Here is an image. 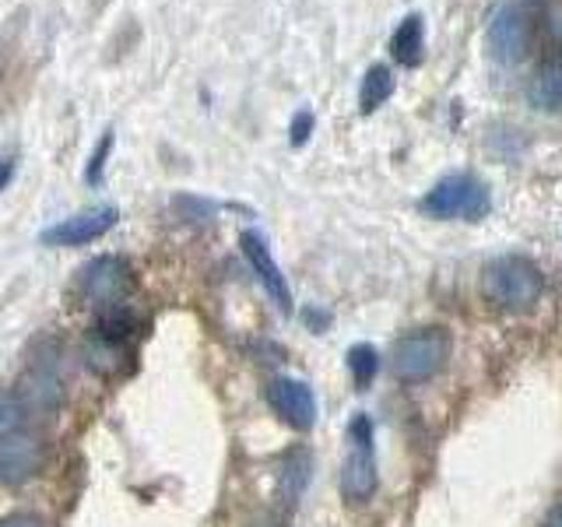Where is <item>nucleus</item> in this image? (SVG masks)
<instances>
[{
	"instance_id": "1",
	"label": "nucleus",
	"mask_w": 562,
	"mask_h": 527,
	"mask_svg": "<svg viewBox=\"0 0 562 527\" xmlns=\"http://www.w3.org/2000/svg\"><path fill=\"white\" fill-rule=\"evenodd\" d=\"M544 289V278L538 271L535 260L517 257V254H506L485 264L482 271V292L492 306L509 310V313H524L531 310Z\"/></svg>"
},
{
	"instance_id": "2",
	"label": "nucleus",
	"mask_w": 562,
	"mask_h": 527,
	"mask_svg": "<svg viewBox=\"0 0 562 527\" xmlns=\"http://www.w3.org/2000/svg\"><path fill=\"white\" fill-rule=\"evenodd\" d=\"M418 211L429 218H439V222H482L488 211H492V190L485 180L471 172H453V176H443L426 198L418 201Z\"/></svg>"
},
{
	"instance_id": "3",
	"label": "nucleus",
	"mask_w": 562,
	"mask_h": 527,
	"mask_svg": "<svg viewBox=\"0 0 562 527\" xmlns=\"http://www.w3.org/2000/svg\"><path fill=\"white\" fill-rule=\"evenodd\" d=\"M450 359V334L443 327H418L401 334L391 351V373L401 383H426Z\"/></svg>"
},
{
	"instance_id": "4",
	"label": "nucleus",
	"mask_w": 562,
	"mask_h": 527,
	"mask_svg": "<svg viewBox=\"0 0 562 527\" xmlns=\"http://www.w3.org/2000/svg\"><path fill=\"white\" fill-rule=\"evenodd\" d=\"M380 468H376V447H373V422L356 415L348 426V453L341 464V496L348 503H366L376 496Z\"/></svg>"
},
{
	"instance_id": "5",
	"label": "nucleus",
	"mask_w": 562,
	"mask_h": 527,
	"mask_svg": "<svg viewBox=\"0 0 562 527\" xmlns=\"http://www.w3.org/2000/svg\"><path fill=\"white\" fill-rule=\"evenodd\" d=\"M131 292H134V268L127 257L102 254L78 271V295L88 306L116 310L120 303H127Z\"/></svg>"
},
{
	"instance_id": "6",
	"label": "nucleus",
	"mask_w": 562,
	"mask_h": 527,
	"mask_svg": "<svg viewBox=\"0 0 562 527\" xmlns=\"http://www.w3.org/2000/svg\"><path fill=\"white\" fill-rule=\"evenodd\" d=\"M116 222H120L116 204H95V208H85V211H78V215L60 218L57 225L43 228L40 243L57 246V250H67V246H85V243L102 239Z\"/></svg>"
},
{
	"instance_id": "7",
	"label": "nucleus",
	"mask_w": 562,
	"mask_h": 527,
	"mask_svg": "<svg viewBox=\"0 0 562 527\" xmlns=\"http://www.w3.org/2000/svg\"><path fill=\"white\" fill-rule=\"evenodd\" d=\"M527 43H531V25H527V14L517 4H506L496 11V18L488 22L485 32V49L488 57L499 67H517L527 57Z\"/></svg>"
},
{
	"instance_id": "8",
	"label": "nucleus",
	"mask_w": 562,
	"mask_h": 527,
	"mask_svg": "<svg viewBox=\"0 0 562 527\" xmlns=\"http://www.w3.org/2000/svg\"><path fill=\"white\" fill-rule=\"evenodd\" d=\"M268 401L281 415V422H289L292 429L310 433L316 426V394L310 383L295 377H278L268 383Z\"/></svg>"
},
{
	"instance_id": "9",
	"label": "nucleus",
	"mask_w": 562,
	"mask_h": 527,
	"mask_svg": "<svg viewBox=\"0 0 562 527\" xmlns=\"http://www.w3.org/2000/svg\"><path fill=\"white\" fill-rule=\"evenodd\" d=\"M46 447L32 433H11L0 439V485H22L40 474Z\"/></svg>"
},
{
	"instance_id": "10",
	"label": "nucleus",
	"mask_w": 562,
	"mask_h": 527,
	"mask_svg": "<svg viewBox=\"0 0 562 527\" xmlns=\"http://www.w3.org/2000/svg\"><path fill=\"white\" fill-rule=\"evenodd\" d=\"M239 246H243V257L250 260V268H254L257 281L263 285V292L271 295V303H274L281 313H292V289H289L285 274H281L278 260L271 257L268 243H263L257 233H243V236H239Z\"/></svg>"
},
{
	"instance_id": "11",
	"label": "nucleus",
	"mask_w": 562,
	"mask_h": 527,
	"mask_svg": "<svg viewBox=\"0 0 562 527\" xmlns=\"http://www.w3.org/2000/svg\"><path fill=\"white\" fill-rule=\"evenodd\" d=\"M391 57H394V64L408 67V70L426 60V18H422L418 11L404 14L401 25L394 29V35H391Z\"/></svg>"
},
{
	"instance_id": "12",
	"label": "nucleus",
	"mask_w": 562,
	"mask_h": 527,
	"mask_svg": "<svg viewBox=\"0 0 562 527\" xmlns=\"http://www.w3.org/2000/svg\"><path fill=\"white\" fill-rule=\"evenodd\" d=\"M527 99L541 113H562V60H544L531 85H527Z\"/></svg>"
},
{
	"instance_id": "13",
	"label": "nucleus",
	"mask_w": 562,
	"mask_h": 527,
	"mask_svg": "<svg viewBox=\"0 0 562 527\" xmlns=\"http://www.w3.org/2000/svg\"><path fill=\"white\" fill-rule=\"evenodd\" d=\"M310 474H313V457L310 450L295 447L285 453V461H281V471H278V492L285 503H295L299 496L306 492L310 485Z\"/></svg>"
},
{
	"instance_id": "14",
	"label": "nucleus",
	"mask_w": 562,
	"mask_h": 527,
	"mask_svg": "<svg viewBox=\"0 0 562 527\" xmlns=\"http://www.w3.org/2000/svg\"><path fill=\"white\" fill-rule=\"evenodd\" d=\"M394 70L386 67V64H373L362 75V81H359V113L362 116H373L380 105L394 96Z\"/></svg>"
},
{
	"instance_id": "15",
	"label": "nucleus",
	"mask_w": 562,
	"mask_h": 527,
	"mask_svg": "<svg viewBox=\"0 0 562 527\" xmlns=\"http://www.w3.org/2000/svg\"><path fill=\"white\" fill-rule=\"evenodd\" d=\"M348 369L356 386H369L373 377L380 373V351L373 345H351L348 348Z\"/></svg>"
},
{
	"instance_id": "16",
	"label": "nucleus",
	"mask_w": 562,
	"mask_h": 527,
	"mask_svg": "<svg viewBox=\"0 0 562 527\" xmlns=\"http://www.w3.org/2000/svg\"><path fill=\"white\" fill-rule=\"evenodd\" d=\"M25 415H29V404L22 391H0V439L11 433H22Z\"/></svg>"
},
{
	"instance_id": "17",
	"label": "nucleus",
	"mask_w": 562,
	"mask_h": 527,
	"mask_svg": "<svg viewBox=\"0 0 562 527\" xmlns=\"http://www.w3.org/2000/svg\"><path fill=\"white\" fill-rule=\"evenodd\" d=\"M113 145H116L113 131H105V134L99 137V145H95L92 158H88V166H85V183H88V187H99V183H102V172H105V162H110V155H113Z\"/></svg>"
},
{
	"instance_id": "18",
	"label": "nucleus",
	"mask_w": 562,
	"mask_h": 527,
	"mask_svg": "<svg viewBox=\"0 0 562 527\" xmlns=\"http://www.w3.org/2000/svg\"><path fill=\"white\" fill-rule=\"evenodd\" d=\"M313 127H316V116H313V110H299L295 116H292V123H289V145L292 148H303L306 141H310V134H313Z\"/></svg>"
},
{
	"instance_id": "19",
	"label": "nucleus",
	"mask_w": 562,
	"mask_h": 527,
	"mask_svg": "<svg viewBox=\"0 0 562 527\" xmlns=\"http://www.w3.org/2000/svg\"><path fill=\"white\" fill-rule=\"evenodd\" d=\"M14 172H18V155L14 152H4V155H0V193L11 187Z\"/></svg>"
},
{
	"instance_id": "20",
	"label": "nucleus",
	"mask_w": 562,
	"mask_h": 527,
	"mask_svg": "<svg viewBox=\"0 0 562 527\" xmlns=\"http://www.w3.org/2000/svg\"><path fill=\"white\" fill-rule=\"evenodd\" d=\"M0 527H43V520L35 514H11V517L0 520Z\"/></svg>"
},
{
	"instance_id": "21",
	"label": "nucleus",
	"mask_w": 562,
	"mask_h": 527,
	"mask_svg": "<svg viewBox=\"0 0 562 527\" xmlns=\"http://www.w3.org/2000/svg\"><path fill=\"white\" fill-rule=\"evenodd\" d=\"M544 527H562V506H555V509H552L549 520H544Z\"/></svg>"
}]
</instances>
